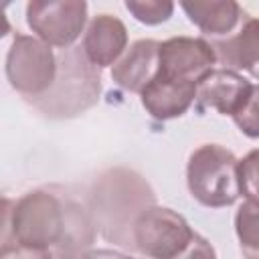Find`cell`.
I'll use <instances>...</instances> for the list:
<instances>
[{
  "label": "cell",
  "instance_id": "obj_18",
  "mask_svg": "<svg viewBox=\"0 0 259 259\" xmlns=\"http://www.w3.org/2000/svg\"><path fill=\"white\" fill-rule=\"evenodd\" d=\"M233 121L247 138L259 140V83L253 85L247 103L233 115Z\"/></svg>",
  "mask_w": 259,
  "mask_h": 259
},
{
  "label": "cell",
  "instance_id": "obj_19",
  "mask_svg": "<svg viewBox=\"0 0 259 259\" xmlns=\"http://www.w3.org/2000/svg\"><path fill=\"white\" fill-rule=\"evenodd\" d=\"M0 259H55L51 251H38V249H26L8 245L0 249Z\"/></svg>",
  "mask_w": 259,
  "mask_h": 259
},
{
  "label": "cell",
  "instance_id": "obj_6",
  "mask_svg": "<svg viewBox=\"0 0 259 259\" xmlns=\"http://www.w3.org/2000/svg\"><path fill=\"white\" fill-rule=\"evenodd\" d=\"M6 79L26 101L45 95L57 79V55L51 45L16 32L6 53Z\"/></svg>",
  "mask_w": 259,
  "mask_h": 259
},
{
  "label": "cell",
  "instance_id": "obj_13",
  "mask_svg": "<svg viewBox=\"0 0 259 259\" xmlns=\"http://www.w3.org/2000/svg\"><path fill=\"white\" fill-rule=\"evenodd\" d=\"M140 101L154 119L168 121L184 115L192 101H196V85L156 75L152 83L140 93Z\"/></svg>",
  "mask_w": 259,
  "mask_h": 259
},
{
  "label": "cell",
  "instance_id": "obj_17",
  "mask_svg": "<svg viewBox=\"0 0 259 259\" xmlns=\"http://www.w3.org/2000/svg\"><path fill=\"white\" fill-rule=\"evenodd\" d=\"M239 188L247 202L259 206V148L239 160Z\"/></svg>",
  "mask_w": 259,
  "mask_h": 259
},
{
  "label": "cell",
  "instance_id": "obj_16",
  "mask_svg": "<svg viewBox=\"0 0 259 259\" xmlns=\"http://www.w3.org/2000/svg\"><path fill=\"white\" fill-rule=\"evenodd\" d=\"M125 8L138 22L148 26L166 22L174 12V4L168 0H127Z\"/></svg>",
  "mask_w": 259,
  "mask_h": 259
},
{
  "label": "cell",
  "instance_id": "obj_9",
  "mask_svg": "<svg viewBox=\"0 0 259 259\" xmlns=\"http://www.w3.org/2000/svg\"><path fill=\"white\" fill-rule=\"evenodd\" d=\"M208 42L212 45L217 63H221L223 69L237 73L247 71L251 77L259 79V18L245 12L239 26L231 34Z\"/></svg>",
  "mask_w": 259,
  "mask_h": 259
},
{
  "label": "cell",
  "instance_id": "obj_3",
  "mask_svg": "<svg viewBox=\"0 0 259 259\" xmlns=\"http://www.w3.org/2000/svg\"><path fill=\"white\" fill-rule=\"evenodd\" d=\"M134 249L148 259H217L208 239L192 231L180 212L158 204L138 217Z\"/></svg>",
  "mask_w": 259,
  "mask_h": 259
},
{
  "label": "cell",
  "instance_id": "obj_7",
  "mask_svg": "<svg viewBox=\"0 0 259 259\" xmlns=\"http://www.w3.org/2000/svg\"><path fill=\"white\" fill-rule=\"evenodd\" d=\"M85 0H32L26 4V24L42 42L69 49L87 22Z\"/></svg>",
  "mask_w": 259,
  "mask_h": 259
},
{
  "label": "cell",
  "instance_id": "obj_5",
  "mask_svg": "<svg viewBox=\"0 0 259 259\" xmlns=\"http://www.w3.org/2000/svg\"><path fill=\"white\" fill-rule=\"evenodd\" d=\"M186 184L194 200L208 208H223L237 202L239 160L221 144L198 146L186 164Z\"/></svg>",
  "mask_w": 259,
  "mask_h": 259
},
{
  "label": "cell",
  "instance_id": "obj_15",
  "mask_svg": "<svg viewBox=\"0 0 259 259\" xmlns=\"http://www.w3.org/2000/svg\"><path fill=\"white\" fill-rule=\"evenodd\" d=\"M235 233L245 259H259V206L243 202L235 212Z\"/></svg>",
  "mask_w": 259,
  "mask_h": 259
},
{
  "label": "cell",
  "instance_id": "obj_10",
  "mask_svg": "<svg viewBox=\"0 0 259 259\" xmlns=\"http://www.w3.org/2000/svg\"><path fill=\"white\" fill-rule=\"evenodd\" d=\"M253 83L231 69H212L196 85L198 109H214L221 115H235L247 103Z\"/></svg>",
  "mask_w": 259,
  "mask_h": 259
},
{
  "label": "cell",
  "instance_id": "obj_11",
  "mask_svg": "<svg viewBox=\"0 0 259 259\" xmlns=\"http://www.w3.org/2000/svg\"><path fill=\"white\" fill-rule=\"evenodd\" d=\"M160 67V42L154 38H140L125 49L119 61L111 67V79L125 91L142 93Z\"/></svg>",
  "mask_w": 259,
  "mask_h": 259
},
{
  "label": "cell",
  "instance_id": "obj_20",
  "mask_svg": "<svg viewBox=\"0 0 259 259\" xmlns=\"http://www.w3.org/2000/svg\"><path fill=\"white\" fill-rule=\"evenodd\" d=\"M81 259H136V257L121 253V251H115V249H91Z\"/></svg>",
  "mask_w": 259,
  "mask_h": 259
},
{
  "label": "cell",
  "instance_id": "obj_8",
  "mask_svg": "<svg viewBox=\"0 0 259 259\" xmlns=\"http://www.w3.org/2000/svg\"><path fill=\"white\" fill-rule=\"evenodd\" d=\"M217 63L212 45L200 36H172L160 42L158 75L198 85Z\"/></svg>",
  "mask_w": 259,
  "mask_h": 259
},
{
  "label": "cell",
  "instance_id": "obj_4",
  "mask_svg": "<svg viewBox=\"0 0 259 259\" xmlns=\"http://www.w3.org/2000/svg\"><path fill=\"white\" fill-rule=\"evenodd\" d=\"M101 75L81 47L61 49L57 55V79L53 87L28 103L53 119L77 117L99 101Z\"/></svg>",
  "mask_w": 259,
  "mask_h": 259
},
{
  "label": "cell",
  "instance_id": "obj_1",
  "mask_svg": "<svg viewBox=\"0 0 259 259\" xmlns=\"http://www.w3.org/2000/svg\"><path fill=\"white\" fill-rule=\"evenodd\" d=\"M91 208L67 194L38 188L16 200L4 198L2 247L51 251L55 259H81L95 241Z\"/></svg>",
  "mask_w": 259,
  "mask_h": 259
},
{
  "label": "cell",
  "instance_id": "obj_14",
  "mask_svg": "<svg viewBox=\"0 0 259 259\" xmlns=\"http://www.w3.org/2000/svg\"><path fill=\"white\" fill-rule=\"evenodd\" d=\"M180 6L188 20L210 40L231 34L245 14V10L233 0H194L180 2Z\"/></svg>",
  "mask_w": 259,
  "mask_h": 259
},
{
  "label": "cell",
  "instance_id": "obj_2",
  "mask_svg": "<svg viewBox=\"0 0 259 259\" xmlns=\"http://www.w3.org/2000/svg\"><path fill=\"white\" fill-rule=\"evenodd\" d=\"M91 214L101 235L130 251L134 249V225L138 217L156 204L148 180L127 168L103 172L91 190Z\"/></svg>",
  "mask_w": 259,
  "mask_h": 259
},
{
  "label": "cell",
  "instance_id": "obj_12",
  "mask_svg": "<svg viewBox=\"0 0 259 259\" xmlns=\"http://www.w3.org/2000/svg\"><path fill=\"white\" fill-rule=\"evenodd\" d=\"M127 49V28L125 24L113 14H97L89 20L85 36H83V51L87 59L97 67H113L119 57Z\"/></svg>",
  "mask_w": 259,
  "mask_h": 259
}]
</instances>
